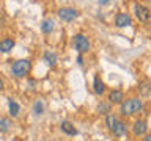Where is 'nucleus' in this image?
Listing matches in <instances>:
<instances>
[{"label":"nucleus","instance_id":"obj_3","mask_svg":"<svg viewBox=\"0 0 151 141\" xmlns=\"http://www.w3.org/2000/svg\"><path fill=\"white\" fill-rule=\"evenodd\" d=\"M132 11H134V16L139 22L142 24H148L151 21V9L148 6H145V5L142 3H134V6H132Z\"/></svg>","mask_w":151,"mask_h":141},{"label":"nucleus","instance_id":"obj_16","mask_svg":"<svg viewBox=\"0 0 151 141\" xmlns=\"http://www.w3.org/2000/svg\"><path fill=\"white\" fill-rule=\"evenodd\" d=\"M118 121H120V118H118L116 115H113V113H109V115L106 116V127L109 132H112L113 129H115V125L118 124Z\"/></svg>","mask_w":151,"mask_h":141},{"label":"nucleus","instance_id":"obj_14","mask_svg":"<svg viewBox=\"0 0 151 141\" xmlns=\"http://www.w3.org/2000/svg\"><path fill=\"white\" fill-rule=\"evenodd\" d=\"M54 27H55V22L54 19H44V21L41 22V31L44 33V35H50L52 31H54Z\"/></svg>","mask_w":151,"mask_h":141},{"label":"nucleus","instance_id":"obj_20","mask_svg":"<svg viewBox=\"0 0 151 141\" xmlns=\"http://www.w3.org/2000/svg\"><path fill=\"white\" fill-rule=\"evenodd\" d=\"M98 111L99 113H101V115H109V113H110V102H109V103H99V107H98Z\"/></svg>","mask_w":151,"mask_h":141},{"label":"nucleus","instance_id":"obj_18","mask_svg":"<svg viewBox=\"0 0 151 141\" xmlns=\"http://www.w3.org/2000/svg\"><path fill=\"white\" fill-rule=\"evenodd\" d=\"M13 122L9 118H0V133H8L11 130Z\"/></svg>","mask_w":151,"mask_h":141},{"label":"nucleus","instance_id":"obj_4","mask_svg":"<svg viewBox=\"0 0 151 141\" xmlns=\"http://www.w3.org/2000/svg\"><path fill=\"white\" fill-rule=\"evenodd\" d=\"M73 44H74L76 50H77L79 53H87V52H90V49H91L90 39L83 35V33H77V35L73 36Z\"/></svg>","mask_w":151,"mask_h":141},{"label":"nucleus","instance_id":"obj_12","mask_svg":"<svg viewBox=\"0 0 151 141\" xmlns=\"http://www.w3.org/2000/svg\"><path fill=\"white\" fill-rule=\"evenodd\" d=\"M139 93L143 97H150L151 96V82L150 80H142L139 83Z\"/></svg>","mask_w":151,"mask_h":141},{"label":"nucleus","instance_id":"obj_15","mask_svg":"<svg viewBox=\"0 0 151 141\" xmlns=\"http://www.w3.org/2000/svg\"><path fill=\"white\" fill-rule=\"evenodd\" d=\"M42 60H44V63L47 66L54 68V66L57 64V53H55V52H50V50H46L44 55H42Z\"/></svg>","mask_w":151,"mask_h":141},{"label":"nucleus","instance_id":"obj_21","mask_svg":"<svg viewBox=\"0 0 151 141\" xmlns=\"http://www.w3.org/2000/svg\"><path fill=\"white\" fill-rule=\"evenodd\" d=\"M77 64H79V66H82V64H83V56H82V53L77 56Z\"/></svg>","mask_w":151,"mask_h":141},{"label":"nucleus","instance_id":"obj_11","mask_svg":"<svg viewBox=\"0 0 151 141\" xmlns=\"http://www.w3.org/2000/svg\"><path fill=\"white\" fill-rule=\"evenodd\" d=\"M60 129H61L63 133L69 135V136H76V135H77V129H76V125L73 124V122H69V121H63V122H61Z\"/></svg>","mask_w":151,"mask_h":141},{"label":"nucleus","instance_id":"obj_1","mask_svg":"<svg viewBox=\"0 0 151 141\" xmlns=\"http://www.w3.org/2000/svg\"><path fill=\"white\" fill-rule=\"evenodd\" d=\"M142 108H143V102H142V99H139V97H129V99H126V100H123L120 103V115L123 118H129V116H134L139 111H142Z\"/></svg>","mask_w":151,"mask_h":141},{"label":"nucleus","instance_id":"obj_9","mask_svg":"<svg viewBox=\"0 0 151 141\" xmlns=\"http://www.w3.org/2000/svg\"><path fill=\"white\" fill-rule=\"evenodd\" d=\"M124 100V93L121 91V89H112L110 93H109V102L110 103H120Z\"/></svg>","mask_w":151,"mask_h":141},{"label":"nucleus","instance_id":"obj_13","mask_svg":"<svg viewBox=\"0 0 151 141\" xmlns=\"http://www.w3.org/2000/svg\"><path fill=\"white\" fill-rule=\"evenodd\" d=\"M8 113L11 118H17L19 113H21V107H19V103L16 100H13V99H8Z\"/></svg>","mask_w":151,"mask_h":141},{"label":"nucleus","instance_id":"obj_19","mask_svg":"<svg viewBox=\"0 0 151 141\" xmlns=\"http://www.w3.org/2000/svg\"><path fill=\"white\" fill-rule=\"evenodd\" d=\"M44 113V102L42 100H36L33 103V115L35 116H41Z\"/></svg>","mask_w":151,"mask_h":141},{"label":"nucleus","instance_id":"obj_24","mask_svg":"<svg viewBox=\"0 0 151 141\" xmlns=\"http://www.w3.org/2000/svg\"><path fill=\"white\" fill-rule=\"evenodd\" d=\"M110 0H99V5H107Z\"/></svg>","mask_w":151,"mask_h":141},{"label":"nucleus","instance_id":"obj_5","mask_svg":"<svg viewBox=\"0 0 151 141\" xmlns=\"http://www.w3.org/2000/svg\"><path fill=\"white\" fill-rule=\"evenodd\" d=\"M57 14H58V17H60L63 22H73V21H76V19L80 16V13L77 11V9H76V8H71V6L60 8L58 11H57Z\"/></svg>","mask_w":151,"mask_h":141},{"label":"nucleus","instance_id":"obj_8","mask_svg":"<svg viewBox=\"0 0 151 141\" xmlns=\"http://www.w3.org/2000/svg\"><path fill=\"white\" fill-rule=\"evenodd\" d=\"M14 46H16L14 39H11V38H3L0 41V53H9L14 49Z\"/></svg>","mask_w":151,"mask_h":141},{"label":"nucleus","instance_id":"obj_2","mask_svg":"<svg viewBox=\"0 0 151 141\" xmlns=\"http://www.w3.org/2000/svg\"><path fill=\"white\" fill-rule=\"evenodd\" d=\"M32 70V61L30 60H17L11 66V74L16 78H24L27 77L28 72Z\"/></svg>","mask_w":151,"mask_h":141},{"label":"nucleus","instance_id":"obj_17","mask_svg":"<svg viewBox=\"0 0 151 141\" xmlns=\"http://www.w3.org/2000/svg\"><path fill=\"white\" fill-rule=\"evenodd\" d=\"M112 133L115 136H126L127 135V125L123 121H118V124L115 125V129L112 130Z\"/></svg>","mask_w":151,"mask_h":141},{"label":"nucleus","instance_id":"obj_10","mask_svg":"<svg viewBox=\"0 0 151 141\" xmlns=\"http://www.w3.org/2000/svg\"><path fill=\"white\" fill-rule=\"evenodd\" d=\"M93 91L98 96H102L106 93V85H104V82L101 80L99 75H94V78H93Z\"/></svg>","mask_w":151,"mask_h":141},{"label":"nucleus","instance_id":"obj_7","mask_svg":"<svg viewBox=\"0 0 151 141\" xmlns=\"http://www.w3.org/2000/svg\"><path fill=\"white\" fill-rule=\"evenodd\" d=\"M132 25V17L127 13H118L115 16V27L118 28H124Z\"/></svg>","mask_w":151,"mask_h":141},{"label":"nucleus","instance_id":"obj_22","mask_svg":"<svg viewBox=\"0 0 151 141\" xmlns=\"http://www.w3.org/2000/svg\"><path fill=\"white\" fill-rule=\"evenodd\" d=\"M142 141H151V135H143Z\"/></svg>","mask_w":151,"mask_h":141},{"label":"nucleus","instance_id":"obj_6","mask_svg":"<svg viewBox=\"0 0 151 141\" xmlns=\"http://www.w3.org/2000/svg\"><path fill=\"white\" fill-rule=\"evenodd\" d=\"M146 130H148V124L145 119H137L132 125V135L134 136H143L146 135Z\"/></svg>","mask_w":151,"mask_h":141},{"label":"nucleus","instance_id":"obj_23","mask_svg":"<svg viewBox=\"0 0 151 141\" xmlns=\"http://www.w3.org/2000/svg\"><path fill=\"white\" fill-rule=\"evenodd\" d=\"M3 88H5V85H3V80H2V77H0V91H3Z\"/></svg>","mask_w":151,"mask_h":141}]
</instances>
